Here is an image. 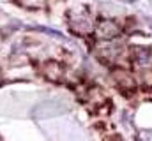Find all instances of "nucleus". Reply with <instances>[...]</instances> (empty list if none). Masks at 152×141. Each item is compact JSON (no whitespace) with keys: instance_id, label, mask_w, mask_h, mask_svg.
Wrapping results in <instances>:
<instances>
[{"instance_id":"nucleus-2","label":"nucleus","mask_w":152,"mask_h":141,"mask_svg":"<svg viewBox=\"0 0 152 141\" xmlns=\"http://www.w3.org/2000/svg\"><path fill=\"white\" fill-rule=\"evenodd\" d=\"M134 60H136V64L145 65V64L151 62V55H149V51H145V49H138V57H136Z\"/></svg>"},{"instance_id":"nucleus-1","label":"nucleus","mask_w":152,"mask_h":141,"mask_svg":"<svg viewBox=\"0 0 152 141\" xmlns=\"http://www.w3.org/2000/svg\"><path fill=\"white\" fill-rule=\"evenodd\" d=\"M99 34H101V37H104V39H112L115 35H118V27L115 25L113 21H104L101 25V28H99Z\"/></svg>"}]
</instances>
